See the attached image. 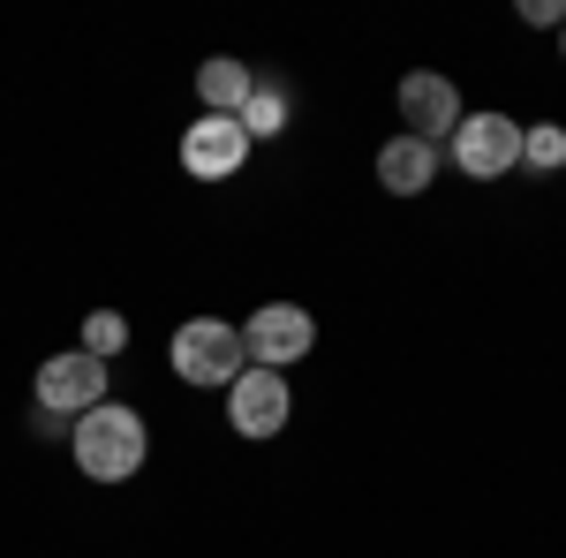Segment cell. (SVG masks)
Returning <instances> with one entry per match:
<instances>
[{
  "instance_id": "1",
  "label": "cell",
  "mask_w": 566,
  "mask_h": 558,
  "mask_svg": "<svg viewBox=\"0 0 566 558\" xmlns=\"http://www.w3.org/2000/svg\"><path fill=\"white\" fill-rule=\"evenodd\" d=\"M69 453H76V468H84L91 483H129V475L144 468V453H151V438H144V415H136V408L98 400L91 415H76Z\"/></svg>"
},
{
  "instance_id": "2",
  "label": "cell",
  "mask_w": 566,
  "mask_h": 558,
  "mask_svg": "<svg viewBox=\"0 0 566 558\" xmlns=\"http://www.w3.org/2000/svg\"><path fill=\"white\" fill-rule=\"evenodd\" d=\"M242 333L234 325H219V317H189L167 347V362L181 370V386H234L242 378Z\"/></svg>"
},
{
  "instance_id": "3",
  "label": "cell",
  "mask_w": 566,
  "mask_h": 558,
  "mask_svg": "<svg viewBox=\"0 0 566 558\" xmlns=\"http://www.w3.org/2000/svg\"><path fill=\"white\" fill-rule=\"evenodd\" d=\"M242 347H250L258 370H280L287 378V362H303L310 347H317V317H310L303 302H264L258 317L242 325Z\"/></svg>"
},
{
  "instance_id": "4",
  "label": "cell",
  "mask_w": 566,
  "mask_h": 558,
  "mask_svg": "<svg viewBox=\"0 0 566 558\" xmlns=\"http://www.w3.org/2000/svg\"><path fill=\"white\" fill-rule=\"evenodd\" d=\"M453 167L469 173V181L514 173L522 167V122H506V114H461V129H453Z\"/></svg>"
},
{
  "instance_id": "5",
  "label": "cell",
  "mask_w": 566,
  "mask_h": 558,
  "mask_svg": "<svg viewBox=\"0 0 566 558\" xmlns=\"http://www.w3.org/2000/svg\"><path fill=\"white\" fill-rule=\"evenodd\" d=\"M98 400H106V362H98V355L69 347V355L39 362V408H53L61 423H69V415H91Z\"/></svg>"
},
{
  "instance_id": "6",
  "label": "cell",
  "mask_w": 566,
  "mask_h": 558,
  "mask_svg": "<svg viewBox=\"0 0 566 558\" xmlns=\"http://www.w3.org/2000/svg\"><path fill=\"white\" fill-rule=\"evenodd\" d=\"M242 159H250L242 114H205V122L181 129V167L197 173V181H227V173H242Z\"/></svg>"
},
{
  "instance_id": "7",
  "label": "cell",
  "mask_w": 566,
  "mask_h": 558,
  "mask_svg": "<svg viewBox=\"0 0 566 558\" xmlns=\"http://www.w3.org/2000/svg\"><path fill=\"white\" fill-rule=\"evenodd\" d=\"M227 423L242 430V438H272V430L287 423V378L280 370H242L227 386Z\"/></svg>"
},
{
  "instance_id": "8",
  "label": "cell",
  "mask_w": 566,
  "mask_h": 558,
  "mask_svg": "<svg viewBox=\"0 0 566 558\" xmlns=\"http://www.w3.org/2000/svg\"><path fill=\"white\" fill-rule=\"evenodd\" d=\"M400 122H408V136H423V144L453 136L461 129V91L446 84V76H408L400 84Z\"/></svg>"
},
{
  "instance_id": "9",
  "label": "cell",
  "mask_w": 566,
  "mask_h": 558,
  "mask_svg": "<svg viewBox=\"0 0 566 558\" xmlns=\"http://www.w3.org/2000/svg\"><path fill=\"white\" fill-rule=\"evenodd\" d=\"M438 173V144H423V136H392L386 151H378V181H386L392 197H423Z\"/></svg>"
},
{
  "instance_id": "10",
  "label": "cell",
  "mask_w": 566,
  "mask_h": 558,
  "mask_svg": "<svg viewBox=\"0 0 566 558\" xmlns=\"http://www.w3.org/2000/svg\"><path fill=\"white\" fill-rule=\"evenodd\" d=\"M250 91H258V76H250V61H234V53H212V61L197 69V98H205V114H242Z\"/></svg>"
},
{
  "instance_id": "11",
  "label": "cell",
  "mask_w": 566,
  "mask_h": 558,
  "mask_svg": "<svg viewBox=\"0 0 566 558\" xmlns=\"http://www.w3.org/2000/svg\"><path fill=\"white\" fill-rule=\"evenodd\" d=\"M242 129H250V144L280 136V129H287V91H280V84H258V91H250V106H242Z\"/></svg>"
},
{
  "instance_id": "12",
  "label": "cell",
  "mask_w": 566,
  "mask_h": 558,
  "mask_svg": "<svg viewBox=\"0 0 566 558\" xmlns=\"http://www.w3.org/2000/svg\"><path fill=\"white\" fill-rule=\"evenodd\" d=\"M522 167H536V173H559L566 167V129H559V122L522 129Z\"/></svg>"
},
{
  "instance_id": "13",
  "label": "cell",
  "mask_w": 566,
  "mask_h": 558,
  "mask_svg": "<svg viewBox=\"0 0 566 558\" xmlns=\"http://www.w3.org/2000/svg\"><path fill=\"white\" fill-rule=\"evenodd\" d=\"M122 347H129L122 309H91V317H84V355H98V362H106V355H122Z\"/></svg>"
},
{
  "instance_id": "14",
  "label": "cell",
  "mask_w": 566,
  "mask_h": 558,
  "mask_svg": "<svg viewBox=\"0 0 566 558\" xmlns=\"http://www.w3.org/2000/svg\"><path fill=\"white\" fill-rule=\"evenodd\" d=\"M522 23L544 31V23H566V8H559V0H522Z\"/></svg>"
},
{
  "instance_id": "15",
  "label": "cell",
  "mask_w": 566,
  "mask_h": 558,
  "mask_svg": "<svg viewBox=\"0 0 566 558\" xmlns=\"http://www.w3.org/2000/svg\"><path fill=\"white\" fill-rule=\"evenodd\" d=\"M559 61H566V23H559Z\"/></svg>"
}]
</instances>
